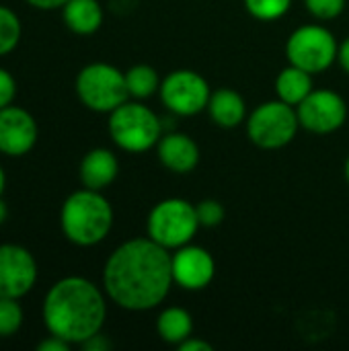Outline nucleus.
<instances>
[{"instance_id": "obj_29", "label": "nucleus", "mask_w": 349, "mask_h": 351, "mask_svg": "<svg viewBox=\"0 0 349 351\" xmlns=\"http://www.w3.org/2000/svg\"><path fill=\"white\" fill-rule=\"evenodd\" d=\"M181 351H212V346L204 339H195V337H187L183 343H179Z\"/></svg>"}, {"instance_id": "obj_22", "label": "nucleus", "mask_w": 349, "mask_h": 351, "mask_svg": "<svg viewBox=\"0 0 349 351\" xmlns=\"http://www.w3.org/2000/svg\"><path fill=\"white\" fill-rule=\"evenodd\" d=\"M243 2L247 12L257 21H276L284 16L292 6V0H243Z\"/></svg>"}, {"instance_id": "obj_31", "label": "nucleus", "mask_w": 349, "mask_h": 351, "mask_svg": "<svg viewBox=\"0 0 349 351\" xmlns=\"http://www.w3.org/2000/svg\"><path fill=\"white\" fill-rule=\"evenodd\" d=\"M337 62L341 64V68L349 74V37L339 45V53H337Z\"/></svg>"}, {"instance_id": "obj_15", "label": "nucleus", "mask_w": 349, "mask_h": 351, "mask_svg": "<svg viewBox=\"0 0 349 351\" xmlns=\"http://www.w3.org/2000/svg\"><path fill=\"white\" fill-rule=\"evenodd\" d=\"M119 173L117 156L107 148H93L80 162V181L86 189L103 191L109 187Z\"/></svg>"}, {"instance_id": "obj_2", "label": "nucleus", "mask_w": 349, "mask_h": 351, "mask_svg": "<svg viewBox=\"0 0 349 351\" xmlns=\"http://www.w3.org/2000/svg\"><path fill=\"white\" fill-rule=\"evenodd\" d=\"M107 317L103 292L88 280L70 276L56 282L43 300V323L49 335L84 343L101 333Z\"/></svg>"}, {"instance_id": "obj_7", "label": "nucleus", "mask_w": 349, "mask_h": 351, "mask_svg": "<svg viewBox=\"0 0 349 351\" xmlns=\"http://www.w3.org/2000/svg\"><path fill=\"white\" fill-rule=\"evenodd\" d=\"M298 125L300 119L296 107L278 99L253 109L247 121V134L255 146L263 150H278L296 138Z\"/></svg>"}, {"instance_id": "obj_11", "label": "nucleus", "mask_w": 349, "mask_h": 351, "mask_svg": "<svg viewBox=\"0 0 349 351\" xmlns=\"http://www.w3.org/2000/svg\"><path fill=\"white\" fill-rule=\"evenodd\" d=\"M37 282V263L21 245H0V298H23Z\"/></svg>"}, {"instance_id": "obj_1", "label": "nucleus", "mask_w": 349, "mask_h": 351, "mask_svg": "<svg viewBox=\"0 0 349 351\" xmlns=\"http://www.w3.org/2000/svg\"><path fill=\"white\" fill-rule=\"evenodd\" d=\"M173 284L171 253L150 237L119 245L103 269V288L109 300L134 313L156 308Z\"/></svg>"}, {"instance_id": "obj_13", "label": "nucleus", "mask_w": 349, "mask_h": 351, "mask_svg": "<svg viewBox=\"0 0 349 351\" xmlns=\"http://www.w3.org/2000/svg\"><path fill=\"white\" fill-rule=\"evenodd\" d=\"M37 142V123L33 115L21 107L8 105L0 109V152L6 156H23Z\"/></svg>"}, {"instance_id": "obj_33", "label": "nucleus", "mask_w": 349, "mask_h": 351, "mask_svg": "<svg viewBox=\"0 0 349 351\" xmlns=\"http://www.w3.org/2000/svg\"><path fill=\"white\" fill-rule=\"evenodd\" d=\"M4 185H6V177H4V171H2V167H0V195H2V191H4Z\"/></svg>"}, {"instance_id": "obj_34", "label": "nucleus", "mask_w": 349, "mask_h": 351, "mask_svg": "<svg viewBox=\"0 0 349 351\" xmlns=\"http://www.w3.org/2000/svg\"><path fill=\"white\" fill-rule=\"evenodd\" d=\"M346 179H348V183H349V156H348V160H346Z\"/></svg>"}, {"instance_id": "obj_5", "label": "nucleus", "mask_w": 349, "mask_h": 351, "mask_svg": "<svg viewBox=\"0 0 349 351\" xmlns=\"http://www.w3.org/2000/svg\"><path fill=\"white\" fill-rule=\"evenodd\" d=\"M146 228L148 237L169 251L185 247L197 234V210L191 202L181 197L163 199L150 210Z\"/></svg>"}, {"instance_id": "obj_14", "label": "nucleus", "mask_w": 349, "mask_h": 351, "mask_svg": "<svg viewBox=\"0 0 349 351\" xmlns=\"http://www.w3.org/2000/svg\"><path fill=\"white\" fill-rule=\"evenodd\" d=\"M158 160L163 167L177 175L191 173L200 162V146L195 140L183 132H169L163 134L158 140Z\"/></svg>"}, {"instance_id": "obj_17", "label": "nucleus", "mask_w": 349, "mask_h": 351, "mask_svg": "<svg viewBox=\"0 0 349 351\" xmlns=\"http://www.w3.org/2000/svg\"><path fill=\"white\" fill-rule=\"evenodd\" d=\"M66 27L76 35H91L103 23V8L99 0H68L62 6Z\"/></svg>"}, {"instance_id": "obj_24", "label": "nucleus", "mask_w": 349, "mask_h": 351, "mask_svg": "<svg viewBox=\"0 0 349 351\" xmlns=\"http://www.w3.org/2000/svg\"><path fill=\"white\" fill-rule=\"evenodd\" d=\"M197 220H200V226H206V228H214V226H220L224 222V216H226V210L220 202L216 199H202L197 206Z\"/></svg>"}, {"instance_id": "obj_26", "label": "nucleus", "mask_w": 349, "mask_h": 351, "mask_svg": "<svg viewBox=\"0 0 349 351\" xmlns=\"http://www.w3.org/2000/svg\"><path fill=\"white\" fill-rule=\"evenodd\" d=\"M14 95H16L14 78L10 76V72H6L4 68H0V109L8 107L12 103Z\"/></svg>"}, {"instance_id": "obj_18", "label": "nucleus", "mask_w": 349, "mask_h": 351, "mask_svg": "<svg viewBox=\"0 0 349 351\" xmlns=\"http://www.w3.org/2000/svg\"><path fill=\"white\" fill-rule=\"evenodd\" d=\"M313 74L298 68V66H288L284 68L278 78H276V95L278 99L298 107L311 93H313Z\"/></svg>"}, {"instance_id": "obj_19", "label": "nucleus", "mask_w": 349, "mask_h": 351, "mask_svg": "<svg viewBox=\"0 0 349 351\" xmlns=\"http://www.w3.org/2000/svg\"><path fill=\"white\" fill-rule=\"evenodd\" d=\"M156 331L160 335L163 341L171 343V346H179L183 343L187 337H191V331H193V319L191 315L181 308V306H171V308H165L160 315H158V321H156Z\"/></svg>"}, {"instance_id": "obj_21", "label": "nucleus", "mask_w": 349, "mask_h": 351, "mask_svg": "<svg viewBox=\"0 0 349 351\" xmlns=\"http://www.w3.org/2000/svg\"><path fill=\"white\" fill-rule=\"evenodd\" d=\"M21 39V21L19 16L0 4V56L10 53Z\"/></svg>"}, {"instance_id": "obj_9", "label": "nucleus", "mask_w": 349, "mask_h": 351, "mask_svg": "<svg viewBox=\"0 0 349 351\" xmlns=\"http://www.w3.org/2000/svg\"><path fill=\"white\" fill-rule=\"evenodd\" d=\"M160 101L163 105L183 117L197 115L208 109L210 86L206 78L193 70H175L160 82Z\"/></svg>"}, {"instance_id": "obj_20", "label": "nucleus", "mask_w": 349, "mask_h": 351, "mask_svg": "<svg viewBox=\"0 0 349 351\" xmlns=\"http://www.w3.org/2000/svg\"><path fill=\"white\" fill-rule=\"evenodd\" d=\"M125 84H128L130 97H134V99H148V97H152L160 88L158 74L148 64L132 66L125 72Z\"/></svg>"}, {"instance_id": "obj_30", "label": "nucleus", "mask_w": 349, "mask_h": 351, "mask_svg": "<svg viewBox=\"0 0 349 351\" xmlns=\"http://www.w3.org/2000/svg\"><path fill=\"white\" fill-rule=\"evenodd\" d=\"M27 2L41 10H56V8H62L68 0H27Z\"/></svg>"}, {"instance_id": "obj_6", "label": "nucleus", "mask_w": 349, "mask_h": 351, "mask_svg": "<svg viewBox=\"0 0 349 351\" xmlns=\"http://www.w3.org/2000/svg\"><path fill=\"white\" fill-rule=\"evenodd\" d=\"M76 95L84 107L97 113H111L130 101L125 72L105 62L88 64L76 76Z\"/></svg>"}, {"instance_id": "obj_4", "label": "nucleus", "mask_w": 349, "mask_h": 351, "mask_svg": "<svg viewBox=\"0 0 349 351\" xmlns=\"http://www.w3.org/2000/svg\"><path fill=\"white\" fill-rule=\"evenodd\" d=\"M109 136L125 152H146L158 144L163 121L150 107L125 101L109 115Z\"/></svg>"}, {"instance_id": "obj_16", "label": "nucleus", "mask_w": 349, "mask_h": 351, "mask_svg": "<svg viewBox=\"0 0 349 351\" xmlns=\"http://www.w3.org/2000/svg\"><path fill=\"white\" fill-rule=\"evenodd\" d=\"M208 111L214 123H218L220 128H237L247 117L245 99L232 88H218L216 93H212L208 101Z\"/></svg>"}, {"instance_id": "obj_12", "label": "nucleus", "mask_w": 349, "mask_h": 351, "mask_svg": "<svg viewBox=\"0 0 349 351\" xmlns=\"http://www.w3.org/2000/svg\"><path fill=\"white\" fill-rule=\"evenodd\" d=\"M173 265V282L179 284L183 290H204L216 276V261L214 257L193 245H185L175 249L171 255Z\"/></svg>"}, {"instance_id": "obj_25", "label": "nucleus", "mask_w": 349, "mask_h": 351, "mask_svg": "<svg viewBox=\"0 0 349 351\" xmlns=\"http://www.w3.org/2000/svg\"><path fill=\"white\" fill-rule=\"evenodd\" d=\"M306 10L319 21H333L346 10V0H304Z\"/></svg>"}, {"instance_id": "obj_3", "label": "nucleus", "mask_w": 349, "mask_h": 351, "mask_svg": "<svg viewBox=\"0 0 349 351\" xmlns=\"http://www.w3.org/2000/svg\"><path fill=\"white\" fill-rule=\"evenodd\" d=\"M60 226L64 237L78 247L99 245L113 226V208L101 191L84 187L64 202Z\"/></svg>"}, {"instance_id": "obj_32", "label": "nucleus", "mask_w": 349, "mask_h": 351, "mask_svg": "<svg viewBox=\"0 0 349 351\" xmlns=\"http://www.w3.org/2000/svg\"><path fill=\"white\" fill-rule=\"evenodd\" d=\"M6 214H8V210H6V204H4V202L0 199V224H2L4 220H6Z\"/></svg>"}, {"instance_id": "obj_10", "label": "nucleus", "mask_w": 349, "mask_h": 351, "mask_svg": "<svg viewBox=\"0 0 349 351\" xmlns=\"http://www.w3.org/2000/svg\"><path fill=\"white\" fill-rule=\"evenodd\" d=\"M300 125L313 134H333L348 119V105L335 90L315 88L298 107Z\"/></svg>"}, {"instance_id": "obj_8", "label": "nucleus", "mask_w": 349, "mask_h": 351, "mask_svg": "<svg viewBox=\"0 0 349 351\" xmlns=\"http://www.w3.org/2000/svg\"><path fill=\"white\" fill-rule=\"evenodd\" d=\"M337 53V39L323 25H302L286 41L288 62L311 74L329 70L335 64Z\"/></svg>"}, {"instance_id": "obj_23", "label": "nucleus", "mask_w": 349, "mask_h": 351, "mask_svg": "<svg viewBox=\"0 0 349 351\" xmlns=\"http://www.w3.org/2000/svg\"><path fill=\"white\" fill-rule=\"evenodd\" d=\"M23 325V308L16 298H0V337L14 335Z\"/></svg>"}, {"instance_id": "obj_27", "label": "nucleus", "mask_w": 349, "mask_h": 351, "mask_svg": "<svg viewBox=\"0 0 349 351\" xmlns=\"http://www.w3.org/2000/svg\"><path fill=\"white\" fill-rule=\"evenodd\" d=\"M37 350L39 351H68L70 350V343H68L66 339H62V337L49 335L47 339L39 341Z\"/></svg>"}, {"instance_id": "obj_28", "label": "nucleus", "mask_w": 349, "mask_h": 351, "mask_svg": "<svg viewBox=\"0 0 349 351\" xmlns=\"http://www.w3.org/2000/svg\"><path fill=\"white\" fill-rule=\"evenodd\" d=\"M82 348L86 351H107L111 348V343H109L101 333H97V335H93L91 339H86V341L82 343Z\"/></svg>"}]
</instances>
